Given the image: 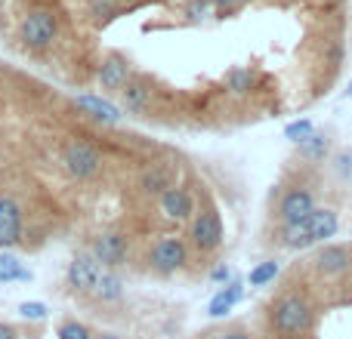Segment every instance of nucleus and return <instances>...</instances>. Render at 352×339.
Returning <instances> with one entry per match:
<instances>
[{
	"instance_id": "nucleus-32",
	"label": "nucleus",
	"mask_w": 352,
	"mask_h": 339,
	"mask_svg": "<svg viewBox=\"0 0 352 339\" xmlns=\"http://www.w3.org/2000/svg\"><path fill=\"white\" fill-rule=\"evenodd\" d=\"M217 339H250L244 330H229V334H217Z\"/></svg>"
},
{
	"instance_id": "nucleus-26",
	"label": "nucleus",
	"mask_w": 352,
	"mask_h": 339,
	"mask_svg": "<svg viewBox=\"0 0 352 339\" xmlns=\"http://www.w3.org/2000/svg\"><path fill=\"white\" fill-rule=\"evenodd\" d=\"M19 315H22L25 321L41 324V321H47V318H50V309L43 303H22V305H19Z\"/></svg>"
},
{
	"instance_id": "nucleus-25",
	"label": "nucleus",
	"mask_w": 352,
	"mask_h": 339,
	"mask_svg": "<svg viewBox=\"0 0 352 339\" xmlns=\"http://www.w3.org/2000/svg\"><path fill=\"white\" fill-rule=\"evenodd\" d=\"M56 336H59V339H93L90 327H87V324H80V321H65V324H59Z\"/></svg>"
},
{
	"instance_id": "nucleus-18",
	"label": "nucleus",
	"mask_w": 352,
	"mask_h": 339,
	"mask_svg": "<svg viewBox=\"0 0 352 339\" xmlns=\"http://www.w3.org/2000/svg\"><path fill=\"white\" fill-rule=\"evenodd\" d=\"M93 296L99 303H121L124 299V278L118 272H102L93 287Z\"/></svg>"
},
{
	"instance_id": "nucleus-6",
	"label": "nucleus",
	"mask_w": 352,
	"mask_h": 339,
	"mask_svg": "<svg viewBox=\"0 0 352 339\" xmlns=\"http://www.w3.org/2000/svg\"><path fill=\"white\" fill-rule=\"evenodd\" d=\"M99 274H102V266L93 253H78L65 268V281L74 293H93Z\"/></svg>"
},
{
	"instance_id": "nucleus-3",
	"label": "nucleus",
	"mask_w": 352,
	"mask_h": 339,
	"mask_svg": "<svg viewBox=\"0 0 352 339\" xmlns=\"http://www.w3.org/2000/svg\"><path fill=\"white\" fill-rule=\"evenodd\" d=\"M62 167H65V173L72 176V179L84 182V179L99 176V170H102V154H99V148L90 145V142L72 139L62 148Z\"/></svg>"
},
{
	"instance_id": "nucleus-11",
	"label": "nucleus",
	"mask_w": 352,
	"mask_h": 339,
	"mask_svg": "<svg viewBox=\"0 0 352 339\" xmlns=\"http://www.w3.org/2000/svg\"><path fill=\"white\" fill-rule=\"evenodd\" d=\"M96 80H99V86H102V90H118V93H121L124 86H127V80H130V62L124 59L121 53L105 56L102 65H99Z\"/></svg>"
},
{
	"instance_id": "nucleus-22",
	"label": "nucleus",
	"mask_w": 352,
	"mask_h": 339,
	"mask_svg": "<svg viewBox=\"0 0 352 339\" xmlns=\"http://www.w3.org/2000/svg\"><path fill=\"white\" fill-rule=\"evenodd\" d=\"M226 86H229L232 96H248L256 86V74L250 71V68H232V71L226 74Z\"/></svg>"
},
{
	"instance_id": "nucleus-35",
	"label": "nucleus",
	"mask_w": 352,
	"mask_h": 339,
	"mask_svg": "<svg viewBox=\"0 0 352 339\" xmlns=\"http://www.w3.org/2000/svg\"><path fill=\"white\" fill-rule=\"evenodd\" d=\"M204 339H217V334H207V336H204Z\"/></svg>"
},
{
	"instance_id": "nucleus-33",
	"label": "nucleus",
	"mask_w": 352,
	"mask_h": 339,
	"mask_svg": "<svg viewBox=\"0 0 352 339\" xmlns=\"http://www.w3.org/2000/svg\"><path fill=\"white\" fill-rule=\"evenodd\" d=\"M93 339H124V336H118V334H99V336H93Z\"/></svg>"
},
{
	"instance_id": "nucleus-5",
	"label": "nucleus",
	"mask_w": 352,
	"mask_h": 339,
	"mask_svg": "<svg viewBox=\"0 0 352 339\" xmlns=\"http://www.w3.org/2000/svg\"><path fill=\"white\" fill-rule=\"evenodd\" d=\"M192 244L201 250V253H213V250H219V244H223V219H219V213L213 210V207L195 213Z\"/></svg>"
},
{
	"instance_id": "nucleus-34",
	"label": "nucleus",
	"mask_w": 352,
	"mask_h": 339,
	"mask_svg": "<svg viewBox=\"0 0 352 339\" xmlns=\"http://www.w3.org/2000/svg\"><path fill=\"white\" fill-rule=\"evenodd\" d=\"M346 96H352V80H349V90H346Z\"/></svg>"
},
{
	"instance_id": "nucleus-27",
	"label": "nucleus",
	"mask_w": 352,
	"mask_h": 339,
	"mask_svg": "<svg viewBox=\"0 0 352 339\" xmlns=\"http://www.w3.org/2000/svg\"><path fill=\"white\" fill-rule=\"evenodd\" d=\"M334 173L346 182L352 179V148H343V152L334 158Z\"/></svg>"
},
{
	"instance_id": "nucleus-16",
	"label": "nucleus",
	"mask_w": 352,
	"mask_h": 339,
	"mask_svg": "<svg viewBox=\"0 0 352 339\" xmlns=\"http://www.w3.org/2000/svg\"><path fill=\"white\" fill-rule=\"evenodd\" d=\"M121 102H124V108L127 111H146L148 102H152V90H148L146 80L130 78L127 86L121 90Z\"/></svg>"
},
{
	"instance_id": "nucleus-23",
	"label": "nucleus",
	"mask_w": 352,
	"mask_h": 339,
	"mask_svg": "<svg viewBox=\"0 0 352 339\" xmlns=\"http://www.w3.org/2000/svg\"><path fill=\"white\" fill-rule=\"evenodd\" d=\"M278 274H281V262L278 259H266V262H260L256 268H250L248 284L250 287H266V284H272Z\"/></svg>"
},
{
	"instance_id": "nucleus-9",
	"label": "nucleus",
	"mask_w": 352,
	"mask_h": 339,
	"mask_svg": "<svg viewBox=\"0 0 352 339\" xmlns=\"http://www.w3.org/2000/svg\"><path fill=\"white\" fill-rule=\"evenodd\" d=\"M19 244H22V207L0 194V250H12Z\"/></svg>"
},
{
	"instance_id": "nucleus-20",
	"label": "nucleus",
	"mask_w": 352,
	"mask_h": 339,
	"mask_svg": "<svg viewBox=\"0 0 352 339\" xmlns=\"http://www.w3.org/2000/svg\"><path fill=\"white\" fill-rule=\"evenodd\" d=\"M140 188H142V194L161 198V194H164L167 188H173V176H170V170H164V167H152V170H146V173H142V179H140Z\"/></svg>"
},
{
	"instance_id": "nucleus-10",
	"label": "nucleus",
	"mask_w": 352,
	"mask_h": 339,
	"mask_svg": "<svg viewBox=\"0 0 352 339\" xmlns=\"http://www.w3.org/2000/svg\"><path fill=\"white\" fill-rule=\"evenodd\" d=\"M312 266H316V272L324 274V278H337V274H343V272H349L352 268V247L328 244V247H322L316 253Z\"/></svg>"
},
{
	"instance_id": "nucleus-4",
	"label": "nucleus",
	"mask_w": 352,
	"mask_h": 339,
	"mask_svg": "<svg viewBox=\"0 0 352 339\" xmlns=\"http://www.w3.org/2000/svg\"><path fill=\"white\" fill-rule=\"evenodd\" d=\"M312 210H316V198H312V191L303 188V185H297V188H287V191L281 194L275 219H278L281 225H297V222H303V219H309Z\"/></svg>"
},
{
	"instance_id": "nucleus-1",
	"label": "nucleus",
	"mask_w": 352,
	"mask_h": 339,
	"mask_svg": "<svg viewBox=\"0 0 352 339\" xmlns=\"http://www.w3.org/2000/svg\"><path fill=\"white\" fill-rule=\"evenodd\" d=\"M272 327L275 334L287 336V339H303L316 324V312H312V303L300 293H285L281 299H275L272 312Z\"/></svg>"
},
{
	"instance_id": "nucleus-24",
	"label": "nucleus",
	"mask_w": 352,
	"mask_h": 339,
	"mask_svg": "<svg viewBox=\"0 0 352 339\" xmlns=\"http://www.w3.org/2000/svg\"><path fill=\"white\" fill-rule=\"evenodd\" d=\"M312 133H316V130H312V121H306V117H300V121H294V124L285 127V139L294 142V145H300L303 139H309Z\"/></svg>"
},
{
	"instance_id": "nucleus-15",
	"label": "nucleus",
	"mask_w": 352,
	"mask_h": 339,
	"mask_svg": "<svg viewBox=\"0 0 352 339\" xmlns=\"http://www.w3.org/2000/svg\"><path fill=\"white\" fill-rule=\"evenodd\" d=\"M337 229H340V219H337L334 210H328V207H322V210H312L309 216V231H312V241L316 244H324L331 241V237L337 235Z\"/></svg>"
},
{
	"instance_id": "nucleus-30",
	"label": "nucleus",
	"mask_w": 352,
	"mask_h": 339,
	"mask_svg": "<svg viewBox=\"0 0 352 339\" xmlns=\"http://www.w3.org/2000/svg\"><path fill=\"white\" fill-rule=\"evenodd\" d=\"M210 3H213V6H219L223 12H232L235 6H241V0H210Z\"/></svg>"
},
{
	"instance_id": "nucleus-17",
	"label": "nucleus",
	"mask_w": 352,
	"mask_h": 339,
	"mask_svg": "<svg viewBox=\"0 0 352 339\" xmlns=\"http://www.w3.org/2000/svg\"><path fill=\"white\" fill-rule=\"evenodd\" d=\"M278 244L285 250H306V247H312V231H309V219H303V222H297V225H281V231H278Z\"/></svg>"
},
{
	"instance_id": "nucleus-28",
	"label": "nucleus",
	"mask_w": 352,
	"mask_h": 339,
	"mask_svg": "<svg viewBox=\"0 0 352 339\" xmlns=\"http://www.w3.org/2000/svg\"><path fill=\"white\" fill-rule=\"evenodd\" d=\"M210 10H213L210 0H192V3L186 6V16L192 19V22H204V19L210 16Z\"/></svg>"
},
{
	"instance_id": "nucleus-2",
	"label": "nucleus",
	"mask_w": 352,
	"mask_h": 339,
	"mask_svg": "<svg viewBox=\"0 0 352 339\" xmlns=\"http://www.w3.org/2000/svg\"><path fill=\"white\" fill-rule=\"evenodd\" d=\"M56 34H59V16H56L53 10H47V6L31 10L28 16L22 19V25H19V40L28 49H34V53L53 47Z\"/></svg>"
},
{
	"instance_id": "nucleus-19",
	"label": "nucleus",
	"mask_w": 352,
	"mask_h": 339,
	"mask_svg": "<svg viewBox=\"0 0 352 339\" xmlns=\"http://www.w3.org/2000/svg\"><path fill=\"white\" fill-rule=\"evenodd\" d=\"M28 281H31V268H25L19 262V256L3 250L0 253V284H28Z\"/></svg>"
},
{
	"instance_id": "nucleus-14",
	"label": "nucleus",
	"mask_w": 352,
	"mask_h": 339,
	"mask_svg": "<svg viewBox=\"0 0 352 339\" xmlns=\"http://www.w3.org/2000/svg\"><path fill=\"white\" fill-rule=\"evenodd\" d=\"M74 105L78 108H84L90 117H96V121L102 124H118L121 121V108H118L115 102H109V99H99V96H78L74 99Z\"/></svg>"
},
{
	"instance_id": "nucleus-13",
	"label": "nucleus",
	"mask_w": 352,
	"mask_h": 339,
	"mask_svg": "<svg viewBox=\"0 0 352 339\" xmlns=\"http://www.w3.org/2000/svg\"><path fill=\"white\" fill-rule=\"evenodd\" d=\"M241 299H244V284H241V281H232V284H226L223 290H219L217 296L210 299V305H207V315H210L213 321H219V318L229 315V312L235 309Z\"/></svg>"
},
{
	"instance_id": "nucleus-29",
	"label": "nucleus",
	"mask_w": 352,
	"mask_h": 339,
	"mask_svg": "<svg viewBox=\"0 0 352 339\" xmlns=\"http://www.w3.org/2000/svg\"><path fill=\"white\" fill-rule=\"evenodd\" d=\"M210 281L213 284H232V281H235V272H232V266H226L223 262V266H217L210 272Z\"/></svg>"
},
{
	"instance_id": "nucleus-7",
	"label": "nucleus",
	"mask_w": 352,
	"mask_h": 339,
	"mask_svg": "<svg viewBox=\"0 0 352 339\" xmlns=\"http://www.w3.org/2000/svg\"><path fill=\"white\" fill-rule=\"evenodd\" d=\"M90 253L99 259V266H105V268H111V272H115V268H121L124 262H127L130 244H127V237L118 235V231H105V235L93 237Z\"/></svg>"
},
{
	"instance_id": "nucleus-8",
	"label": "nucleus",
	"mask_w": 352,
	"mask_h": 339,
	"mask_svg": "<svg viewBox=\"0 0 352 339\" xmlns=\"http://www.w3.org/2000/svg\"><path fill=\"white\" fill-rule=\"evenodd\" d=\"M186 256H188V250L182 237H164L152 250V268L158 274H173L186 266Z\"/></svg>"
},
{
	"instance_id": "nucleus-21",
	"label": "nucleus",
	"mask_w": 352,
	"mask_h": 339,
	"mask_svg": "<svg viewBox=\"0 0 352 339\" xmlns=\"http://www.w3.org/2000/svg\"><path fill=\"white\" fill-rule=\"evenodd\" d=\"M331 152V139L324 133H312L309 139L300 142V158L303 161H312V164H322Z\"/></svg>"
},
{
	"instance_id": "nucleus-12",
	"label": "nucleus",
	"mask_w": 352,
	"mask_h": 339,
	"mask_svg": "<svg viewBox=\"0 0 352 339\" xmlns=\"http://www.w3.org/2000/svg\"><path fill=\"white\" fill-rule=\"evenodd\" d=\"M161 213L167 219H176V222H186V219L195 216V198L188 188L182 185H173L161 194Z\"/></svg>"
},
{
	"instance_id": "nucleus-31",
	"label": "nucleus",
	"mask_w": 352,
	"mask_h": 339,
	"mask_svg": "<svg viewBox=\"0 0 352 339\" xmlns=\"http://www.w3.org/2000/svg\"><path fill=\"white\" fill-rule=\"evenodd\" d=\"M0 339H19L16 327H12V324H3V321H0Z\"/></svg>"
}]
</instances>
